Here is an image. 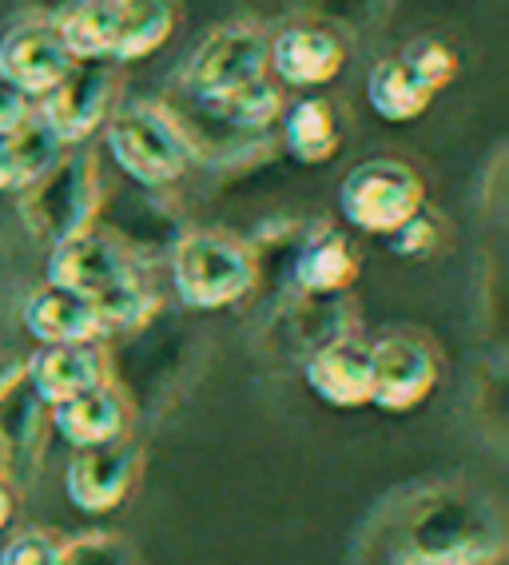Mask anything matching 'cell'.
<instances>
[{
    "label": "cell",
    "mask_w": 509,
    "mask_h": 565,
    "mask_svg": "<svg viewBox=\"0 0 509 565\" xmlns=\"http://www.w3.org/2000/svg\"><path fill=\"white\" fill-rule=\"evenodd\" d=\"M501 545V522L486 502L469 494H434L418 505L390 565H478Z\"/></svg>",
    "instance_id": "obj_1"
},
{
    "label": "cell",
    "mask_w": 509,
    "mask_h": 565,
    "mask_svg": "<svg viewBox=\"0 0 509 565\" xmlns=\"http://www.w3.org/2000/svg\"><path fill=\"white\" fill-rule=\"evenodd\" d=\"M108 156L123 175L148 192L184 180L195 163V143L175 111L163 104H128L104 124Z\"/></svg>",
    "instance_id": "obj_2"
},
{
    "label": "cell",
    "mask_w": 509,
    "mask_h": 565,
    "mask_svg": "<svg viewBox=\"0 0 509 565\" xmlns=\"http://www.w3.org/2000/svg\"><path fill=\"white\" fill-rule=\"evenodd\" d=\"M259 282V259L227 232H187L172 247V287L192 311H224L243 303Z\"/></svg>",
    "instance_id": "obj_3"
},
{
    "label": "cell",
    "mask_w": 509,
    "mask_h": 565,
    "mask_svg": "<svg viewBox=\"0 0 509 565\" xmlns=\"http://www.w3.org/2000/svg\"><path fill=\"white\" fill-rule=\"evenodd\" d=\"M100 212V168L84 148H68L36 183L21 192V220L48 247L93 232Z\"/></svg>",
    "instance_id": "obj_4"
},
{
    "label": "cell",
    "mask_w": 509,
    "mask_h": 565,
    "mask_svg": "<svg viewBox=\"0 0 509 565\" xmlns=\"http://www.w3.org/2000/svg\"><path fill=\"white\" fill-rule=\"evenodd\" d=\"M422 207H426V183L410 163L394 160V156L355 163L338 183V212L362 235L387 239Z\"/></svg>",
    "instance_id": "obj_5"
},
{
    "label": "cell",
    "mask_w": 509,
    "mask_h": 565,
    "mask_svg": "<svg viewBox=\"0 0 509 565\" xmlns=\"http://www.w3.org/2000/svg\"><path fill=\"white\" fill-rule=\"evenodd\" d=\"M44 282H48V287H61V291L80 295V299H88L93 307H100L143 279H140V271H136L128 247H123L116 235L96 232L93 227V232H84V235H76V239L61 243V247H52Z\"/></svg>",
    "instance_id": "obj_6"
},
{
    "label": "cell",
    "mask_w": 509,
    "mask_h": 565,
    "mask_svg": "<svg viewBox=\"0 0 509 565\" xmlns=\"http://www.w3.org/2000/svg\"><path fill=\"white\" fill-rule=\"evenodd\" d=\"M370 379H375L370 406L387 414H410L434 394L442 359L426 339L410 331L382 334L378 343H370Z\"/></svg>",
    "instance_id": "obj_7"
},
{
    "label": "cell",
    "mask_w": 509,
    "mask_h": 565,
    "mask_svg": "<svg viewBox=\"0 0 509 565\" xmlns=\"http://www.w3.org/2000/svg\"><path fill=\"white\" fill-rule=\"evenodd\" d=\"M116 104V64L76 61L56 88L41 100V116L64 148H80L108 124Z\"/></svg>",
    "instance_id": "obj_8"
},
{
    "label": "cell",
    "mask_w": 509,
    "mask_h": 565,
    "mask_svg": "<svg viewBox=\"0 0 509 565\" xmlns=\"http://www.w3.org/2000/svg\"><path fill=\"white\" fill-rule=\"evenodd\" d=\"M267 76V36L254 24H227L215 29L199 49L192 52V61L184 68V88L195 104L224 96V92L239 88Z\"/></svg>",
    "instance_id": "obj_9"
},
{
    "label": "cell",
    "mask_w": 509,
    "mask_h": 565,
    "mask_svg": "<svg viewBox=\"0 0 509 565\" xmlns=\"http://www.w3.org/2000/svg\"><path fill=\"white\" fill-rule=\"evenodd\" d=\"M143 470V450L132 438L93 446V450H72L64 466V498L80 514H112L128 502Z\"/></svg>",
    "instance_id": "obj_10"
},
{
    "label": "cell",
    "mask_w": 509,
    "mask_h": 565,
    "mask_svg": "<svg viewBox=\"0 0 509 565\" xmlns=\"http://www.w3.org/2000/svg\"><path fill=\"white\" fill-rule=\"evenodd\" d=\"M72 64L76 61L64 49L52 17L17 21L0 36V76L21 92V96H29V100H44L68 76Z\"/></svg>",
    "instance_id": "obj_11"
},
{
    "label": "cell",
    "mask_w": 509,
    "mask_h": 565,
    "mask_svg": "<svg viewBox=\"0 0 509 565\" xmlns=\"http://www.w3.org/2000/svg\"><path fill=\"white\" fill-rule=\"evenodd\" d=\"M347 64V44L326 24H291L267 41V72L279 88H323Z\"/></svg>",
    "instance_id": "obj_12"
},
{
    "label": "cell",
    "mask_w": 509,
    "mask_h": 565,
    "mask_svg": "<svg viewBox=\"0 0 509 565\" xmlns=\"http://www.w3.org/2000/svg\"><path fill=\"white\" fill-rule=\"evenodd\" d=\"M29 383L44 406H64L88 391L112 383V363L104 343H68V347H41L29 363Z\"/></svg>",
    "instance_id": "obj_13"
},
{
    "label": "cell",
    "mask_w": 509,
    "mask_h": 565,
    "mask_svg": "<svg viewBox=\"0 0 509 565\" xmlns=\"http://www.w3.org/2000/svg\"><path fill=\"white\" fill-rule=\"evenodd\" d=\"M303 379H306V391L315 394L318 403L335 406V411L370 406V391H375V379H370V343H358L350 334L326 339V343H318L315 351L306 354Z\"/></svg>",
    "instance_id": "obj_14"
},
{
    "label": "cell",
    "mask_w": 509,
    "mask_h": 565,
    "mask_svg": "<svg viewBox=\"0 0 509 565\" xmlns=\"http://www.w3.org/2000/svg\"><path fill=\"white\" fill-rule=\"evenodd\" d=\"M48 406L36 398L24 363L0 374V455H4V478H24L41 458Z\"/></svg>",
    "instance_id": "obj_15"
},
{
    "label": "cell",
    "mask_w": 509,
    "mask_h": 565,
    "mask_svg": "<svg viewBox=\"0 0 509 565\" xmlns=\"http://www.w3.org/2000/svg\"><path fill=\"white\" fill-rule=\"evenodd\" d=\"M48 423L72 450H93V446H108L128 438V430H132V406H128L120 386L108 383L100 391H88L64 406H52Z\"/></svg>",
    "instance_id": "obj_16"
},
{
    "label": "cell",
    "mask_w": 509,
    "mask_h": 565,
    "mask_svg": "<svg viewBox=\"0 0 509 565\" xmlns=\"http://www.w3.org/2000/svg\"><path fill=\"white\" fill-rule=\"evenodd\" d=\"M21 323L41 347L104 343L96 307L88 303V299H80V295L48 287V282H44L41 291L29 295V303H24V311H21Z\"/></svg>",
    "instance_id": "obj_17"
},
{
    "label": "cell",
    "mask_w": 509,
    "mask_h": 565,
    "mask_svg": "<svg viewBox=\"0 0 509 565\" xmlns=\"http://www.w3.org/2000/svg\"><path fill=\"white\" fill-rule=\"evenodd\" d=\"M291 275H295L299 291L315 295V299L343 295L358 279V255L338 227H318V232H311L303 239Z\"/></svg>",
    "instance_id": "obj_18"
},
{
    "label": "cell",
    "mask_w": 509,
    "mask_h": 565,
    "mask_svg": "<svg viewBox=\"0 0 509 565\" xmlns=\"http://www.w3.org/2000/svg\"><path fill=\"white\" fill-rule=\"evenodd\" d=\"M175 0H112V64H140L172 41Z\"/></svg>",
    "instance_id": "obj_19"
},
{
    "label": "cell",
    "mask_w": 509,
    "mask_h": 565,
    "mask_svg": "<svg viewBox=\"0 0 509 565\" xmlns=\"http://www.w3.org/2000/svg\"><path fill=\"white\" fill-rule=\"evenodd\" d=\"M283 148L303 168L331 163L343 148V116L326 96H303L283 111Z\"/></svg>",
    "instance_id": "obj_20"
},
{
    "label": "cell",
    "mask_w": 509,
    "mask_h": 565,
    "mask_svg": "<svg viewBox=\"0 0 509 565\" xmlns=\"http://www.w3.org/2000/svg\"><path fill=\"white\" fill-rule=\"evenodd\" d=\"M367 104L378 120L387 124H414L426 116V108L434 104V92L418 81L402 56H382L370 64L367 72Z\"/></svg>",
    "instance_id": "obj_21"
},
{
    "label": "cell",
    "mask_w": 509,
    "mask_h": 565,
    "mask_svg": "<svg viewBox=\"0 0 509 565\" xmlns=\"http://www.w3.org/2000/svg\"><path fill=\"white\" fill-rule=\"evenodd\" d=\"M199 111L235 131H267L283 120L286 100H283V88H279L271 76H259V81L239 84V88L224 92V96L204 100Z\"/></svg>",
    "instance_id": "obj_22"
},
{
    "label": "cell",
    "mask_w": 509,
    "mask_h": 565,
    "mask_svg": "<svg viewBox=\"0 0 509 565\" xmlns=\"http://www.w3.org/2000/svg\"><path fill=\"white\" fill-rule=\"evenodd\" d=\"M52 21L72 61L112 64V0H72Z\"/></svg>",
    "instance_id": "obj_23"
},
{
    "label": "cell",
    "mask_w": 509,
    "mask_h": 565,
    "mask_svg": "<svg viewBox=\"0 0 509 565\" xmlns=\"http://www.w3.org/2000/svg\"><path fill=\"white\" fill-rule=\"evenodd\" d=\"M4 152H9V168H12V192L21 195L24 188L41 180L68 148H64V143L48 131V124L32 111L21 128L4 136Z\"/></svg>",
    "instance_id": "obj_24"
},
{
    "label": "cell",
    "mask_w": 509,
    "mask_h": 565,
    "mask_svg": "<svg viewBox=\"0 0 509 565\" xmlns=\"http://www.w3.org/2000/svg\"><path fill=\"white\" fill-rule=\"evenodd\" d=\"M398 56L414 68V76L426 84L434 96L458 81V72H462V61H458V52H454V44L438 41V36H418V41H410Z\"/></svg>",
    "instance_id": "obj_25"
},
{
    "label": "cell",
    "mask_w": 509,
    "mask_h": 565,
    "mask_svg": "<svg viewBox=\"0 0 509 565\" xmlns=\"http://www.w3.org/2000/svg\"><path fill=\"white\" fill-rule=\"evenodd\" d=\"M64 542L68 537L56 534V530L32 525V530H21V534L9 537V545L0 550V565H61Z\"/></svg>",
    "instance_id": "obj_26"
},
{
    "label": "cell",
    "mask_w": 509,
    "mask_h": 565,
    "mask_svg": "<svg viewBox=\"0 0 509 565\" xmlns=\"http://www.w3.org/2000/svg\"><path fill=\"white\" fill-rule=\"evenodd\" d=\"M387 247L398 255V259H426L442 247V223L438 215H430V207L407 220L398 232L387 235Z\"/></svg>",
    "instance_id": "obj_27"
},
{
    "label": "cell",
    "mask_w": 509,
    "mask_h": 565,
    "mask_svg": "<svg viewBox=\"0 0 509 565\" xmlns=\"http://www.w3.org/2000/svg\"><path fill=\"white\" fill-rule=\"evenodd\" d=\"M132 550L116 534H80L64 542V562L61 565H128Z\"/></svg>",
    "instance_id": "obj_28"
},
{
    "label": "cell",
    "mask_w": 509,
    "mask_h": 565,
    "mask_svg": "<svg viewBox=\"0 0 509 565\" xmlns=\"http://www.w3.org/2000/svg\"><path fill=\"white\" fill-rule=\"evenodd\" d=\"M29 116H32V100H29V96H21V92L0 76V140H4L9 131L21 128Z\"/></svg>",
    "instance_id": "obj_29"
},
{
    "label": "cell",
    "mask_w": 509,
    "mask_h": 565,
    "mask_svg": "<svg viewBox=\"0 0 509 565\" xmlns=\"http://www.w3.org/2000/svg\"><path fill=\"white\" fill-rule=\"evenodd\" d=\"M12 514H17V494H12L9 478H0V530H9Z\"/></svg>",
    "instance_id": "obj_30"
},
{
    "label": "cell",
    "mask_w": 509,
    "mask_h": 565,
    "mask_svg": "<svg viewBox=\"0 0 509 565\" xmlns=\"http://www.w3.org/2000/svg\"><path fill=\"white\" fill-rule=\"evenodd\" d=\"M0 192H12V168H9V152H4V140H0Z\"/></svg>",
    "instance_id": "obj_31"
},
{
    "label": "cell",
    "mask_w": 509,
    "mask_h": 565,
    "mask_svg": "<svg viewBox=\"0 0 509 565\" xmlns=\"http://www.w3.org/2000/svg\"><path fill=\"white\" fill-rule=\"evenodd\" d=\"M478 565H506V550H494L489 557H481Z\"/></svg>",
    "instance_id": "obj_32"
},
{
    "label": "cell",
    "mask_w": 509,
    "mask_h": 565,
    "mask_svg": "<svg viewBox=\"0 0 509 565\" xmlns=\"http://www.w3.org/2000/svg\"><path fill=\"white\" fill-rule=\"evenodd\" d=\"M0 478H4V455H0Z\"/></svg>",
    "instance_id": "obj_33"
}]
</instances>
